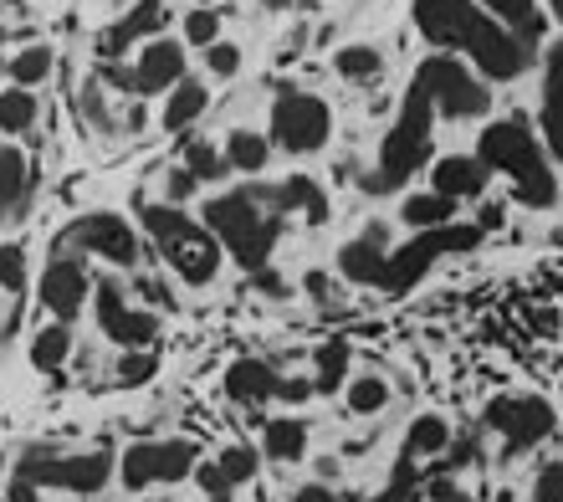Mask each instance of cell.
<instances>
[{
	"label": "cell",
	"mask_w": 563,
	"mask_h": 502,
	"mask_svg": "<svg viewBox=\"0 0 563 502\" xmlns=\"http://www.w3.org/2000/svg\"><path fill=\"white\" fill-rule=\"evenodd\" d=\"M277 190H231V195H216L206 200V226L216 231L221 251H231L241 262V272H262L272 262V247H277V231H282V216L262 210V200H272Z\"/></svg>",
	"instance_id": "cell-2"
},
{
	"label": "cell",
	"mask_w": 563,
	"mask_h": 502,
	"mask_svg": "<svg viewBox=\"0 0 563 502\" xmlns=\"http://www.w3.org/2000/svg\"><path fill=\"white\" fill-rule=\"evenodd\" d=\"M26 179H31L26 154H21V149H0V210L21 206V195H26Z\"/></svg>",
	"instance_id": "cell-31"
},
{
	"label": "cell",
	"mask_w": 563,
	"mask_h": 502,
	"mask_svg": "<svg viewBox=\"0 0 563 502\" xmlns=\"http://www.w3.org/2000/svg\"><path fill=\"white\" fill-rule=\"evenodd\" d=\"M343 380H349V343L333 339V343H323V349H318V384H312V390L333 395Z\"/></svg>",
	"instance_id": "cell-32"
},
{
	"label": "cell",
	"mask_w": 563,
	"mask_h": 502,
	"mask_svg": "<svg viewBox=\"0 0 563 502\" xmlns=\"http://www.w3.org/2000/svg\"><path fill=\"white\" fill-rule=\"evenodd\" d=\"M533 502H563V467L559 461L543 467V477H538V488H533Z\"/></svg>",
	"instance_id": "cell-43"
},
{
	"label": "cell",
	"mask_w": 563,
	"mask_h": 502,
	"mask_svg": "<svg viewBox=\"0 0 563 502\" xmlns=\"http://www.w3.org/2000/svg\"><path fill=\"white\" fill-rule=\"evenodd\" d=\"M0 36H5V31H0Z\"/></svg>",
	"instance_id": "cell-59"
},
{
	"label": "cell",
	"mask_w": 563,
	"mask_h": 502,
	"mask_svg": "<svg viewBox=\"0 0 563 502\" xmlns=\"http://www.w3.org/2000/svg\"><path fill=\"white\" fill-rule=\"evenodd\" d=\"M476 160L487 170H503L512 185H518V200L533 210H549L559 200V179H553V164L543 154V144L533 139V129L522 119H497L482 129L476 139Z\"/></svg>",
	"instance_id": "cell-1"
},
{
	"label": "cell",
	"mask_w": 563,
	"mask_h": 502,
	"mask_svg": "<svg viewBox=\"0 0 563 502\" xmlns=\"http://www.w3.org/2000/svg\"><path fill=\"white\" fill-rule=\"evenodd\" d=\"M200 446L195 441H139L123 451V488L129 492H144L154 488V482H185V477H195V467H200Z\"/></svg>",
	"instance_id": "cell-9"
},
{
	"label": "cell",
	"mask_w": 563,
	"mask_h": 502,
	"mask_svg": "<svg viewBox=\"0 0 563 502\" xmlns=\"http://www.w3.org/2000/svg\"><path fill=\"white\" fill-rule=\"evenodd\" d=\"M476 226H482V231H492V226H503V206H487V210H482V221H476Z\"/></svg>",
	"instance_id": "cell-51"
},
{
	"label": "cell",
	"mask_w": 563,
	"mask_h": 502,
	"mask_svg": "<svg viewBox=\"0 0 563 502\" xmlns=\"http://www.w3.org/2000/svg\"><path fill=\"white\" fill-rule=\"evenodd\" d=\"M308 287H312V297H328V282H323V272H308Z\"/></svg>",
	"instance_id": "cell-53"
},
{
	"label": "cell",
	"mask_w": 563,
	"mask_h": 502,
	"mask_svg": "<svg viewBox=\"0 0 563 502\" xmlns=\"http://www.w3.org/2000/svg\"><path fill=\"white\" fill-rule=\"evenodd\" d=\"M476 6H482L497 26L522 36V42H538V36H543V11H538V0H476Z\"/></svg>",
	"instance_id": "cell-22"
},
{
	"label": "cell",
	"mask_w": 563,
	"mask_h": 502,
	"mask_svg": "<svg viewBox=\"0 0 563 502\" xmlns=\"http://www.w3.org/2000/svg\"><path fill=\"white\" fill-rule=\"evenodd\" d=\"M26 282V257H21V247H0V287H21Z\"/></svg>",
	"instance_id": "cell-41"
},
{
	"label": "cell",
	"mask_w": 563,
	"mask_h": 502,
	"mask_svg": "<svg viewBox=\"0 0 563 502\" xmlns=\"http://www.w3.org/2000/svg\"><path fill=\"white\" fill-rule=\"evenodd\" d=\"M549 6H553V15H559V21H563V0H549Z\"/></svg>",
	"instance_id": "cell-55"
},
{
	"label": "cell",
	"mask_w": 563,
	"mask_h": 502,
	"mask_svg": "<svg viewBox=\"0 0 563 502\" xmlns=\"http://www.w3.org/2000/svg\"><path fill=\"white\" fill-rule=\"evenodd\" d=\"M11 77L21 83V88H36V83H46V77H52V46H26V52L11 62Z\"/></svg>",
	"instance_id": "cell-34"
},
{
	"label": "cell",
	"mask_w": 563,
	"mask_h": 502,
	"mask_svg": "<svg viewBox=\"0 0 563 502\" xmlns=\"http://www.w3.org/2000/svg\"><path fill=\"white\" fill-rule=\"evenodd\" d=\"M297 502H333V492H328L323 482H308V488L297 492Z\"/></svg>",
	"instance_id": "cell-50"
},
{
	"label": "cell",
	"mask_w": 563,
	"mask_h": 502,
	"mask_svg": "<svg viewBox=\"0 0 563 502\" xmlns=\"http://www.w3.org/2000/svg\"><path fill=\"white\" fill-rule=\"evenodd\" d=\"M77 113H82V119H92L98 129H113V119H108V108H103V98H98V88L77 92Z\"/></svg>",
	"instance_id": "cell-42"
},
{
	"label": "cell",
	"mask_w": 563,
	"mask_h": 502,
	"mask_svg": "<svg viewBox=\"0 0 563 502\" xmlns=\"http://www.w3.org/2000/svg\"><path fill=\"white\" fill-rule=\"evenodd\" d=\"M154 370H159V364H154V354H144V349H129V354L119 359V384H123V390H139V384L154 380Z\"/></svg>",
	"instance_id": "cell-39"
},
{
	"label": "cell",
	"mask_w": 563,
	"mask_h": 502,
	"mask_svg": "<svg viewBox=\"0 0 563 502\" xmlns=\"http://www.w3.org/2000/svg\"><path fill=\"white\" fill-rule=\"evenodd\" d=\"M103 83L108 88H123V92H139L134 67H113V62H103Z\"/></svg>",
	"instance_id": "cell-46"
},
{
	"label": "cell",
	"mask_w": 563,
	"mask_h": 502,
	"mask_svg": "<svg viewBox=\"0 0 563 502\" xmlns=\"http://www.w3.org/2000/svg\"><path fill=\"white\" fill-rule=\"evenodd\" d=\"M333 67H339L343 77H379L385 57H379L374 46H343L339 57H333Z\"/></svg>",
	"instance_id": "cell-36"
},
{
	"label": "cell",
	"mask_w": 563,
	"mask_h": 502,
	"mask_svg": "<svg viewBox=\"0 0 563 502\" xmlns=\"http://www.w3.org/2000/svg\"><path fill=\"white\" fill-rule=\"evenodd\" d=\"M67 354H73V328L67 324H46L42 334L31 339V364H36V370H57Z\"/></svg>",
	"instance_id": "cell-29"
},
{
	"label": "cell",
	"mask_w": 563,
	"mask_h": 502,
	"mask_svg": "<svg viewBox=\"0 0 563 502\" xmlns=\"http://www.w3.org/2000/svg\"><path fill=\"white\" fill-rule=\"evenodd\" d=\"M5 502H42V488H36V482H26V477H15L11 492H5Z\"/></svg>",
	"instance_id": "cell-47"
},
{
	"label": "cell",
	"mask_w": 563,
	"mask_h": 502,
	"mask_svg": "<svg viewBox=\"0 0 563 502\" xmlns=\"http://www.w3.org/2000/svg\"><path fill=\"white\" fill-rule=\"evenodd\" d=\"M195 185H200V179H195L190 170H169V185H164V190H169V200H190Z\"/></svg>",
	"instance_id": "cell-45"
},
{
	"label": "cell",
	"mask_w": 563,
	"mask_h": 502,
	"mask_svg": "<svg viewBox=\"0 0 563 502\" xmlns=\"http://www.w3.org/2000/svg\"><path fill=\"white\" fill-rule=\"evenodd\" d=\"M487 164L476 160V154H445V160H435V170H430V179H435V195H445V200H466V195H482L487 190Z\"/></svg>",
	"instance_id": "cell-18"
},
{
	"label": "cell",
	"mask_w": 563,
	"mask_h": 502,
	"mask_svg": "<svg viewBox=\"0 0 563 502\" xmlns=\"http://www.w3.org/2000/svg\"><path fill=\"white\" fill-rule=\"evenodd\" d=\"M385 262H389V251L379 247V231L349 241V247L339 251V272L349 282H358V287H379V282H385Z\"/></svg>",
	"instance_id": "cell-21"
},
{
	"label": "cell",
	"mask_w": 563,
	"mask_h": 502,
	"mask_svg": "<svg viewBox=\"0 0 563 502\" xmlns=\"http://www.w3.org/2000/svg\"><path fill=\"white\" fill-rule=\"evenodd\" d=\"M164 21H169V6H159V0H139L134 11L123 15V21H113V26L103 31V36H98V52H103L108 62L119 57L123 46H134V42H154V36H159L164 31Z\"/></svg>",
	"instance_id": "cell-16"
},
{
	"label": "cell",
	"mask_w": 563,
	"mask_h": 502,
	"mask_svg": "<svg viewBox=\"0 0 563 502\" xmlns=\"http://www.w3.org/2000/svg\"><path fill=\"white\" fill-rule=\"evenodd\" d=\"M282 390V374L262 359H236L231 370H225V395L236 400V405H262V400H277Z\"/></svg>",
	"instance_id": "cell-19"
},
{
	"label": "cell",
	"mask_w": 563,
	"mask_h": 502,
	"mask_svg": "<svg viewBox=\"0 0 563 502\" xmlns=\"http://www.w3.org/2000/svg\"><path fill=\"white\" fill-rule=\"evenodd\" d=\"M206 502H231V498H206Z\"/></svg>",
	"instance_id": "cell-58"
},
{
	"label": "cell",
	"mask_w": 563,
	"mask_h": 502,
	"mask_svg": "<svg viewBox=\"0 0 563 502\" xmlns=\"http://www.w3.org/2000/svg\"><path fill=\"white\" fill-rule=\"evenodd\" d=\"M88 266L77 262V257H57V262L42 272V303L57 313V324H73L77 313H82V297H88Z\"/></svg>",
	"instance_id": "cell-15"
},
{
	"label": "cell",
	"mask_w": 563,
	"mask_h": 502,
	"mask_svg": "<svg viewBox=\"0 0 563 502\" xmlns=\"http://www.w3.org/2000/svg\"><path fill=\"white\" fill-rule=\"evenodd\" d=\"M139 293H144V303H154V308H175V297H169V287H164V282H139Z\"/></svg>",
	"instance_id": "cell-48"
},
{
	"label": "cell",
	"mask_w": 563,
	"mask_h": 502,
	"mask_svg": "<svg viewBox=\"0 0 563 502\" xmlns=\"http://www.w3.org/2000/svg\"><path fill=\"white\" fill-rule=\"evenodd\" d=\"M256 6H267V11H287L292 0H256Z\"/></svg>",
	"instance_id": "cell-54"
},
{
	"label": "cell",
	"mask_w": 563,
	"mask_h": 502,
	"mask_svg": "<svg viewBox=\"0 0 563 502\" xmlns=\"http://www.w3.org/2000/svg\"><path fill=\"white\" fill-rule=\"evenodd\" d=\"M312 395V384H302V380H282V390H277V400H308Z\"/></svg>",
	"instance_id": "cell-49"
},
{
	"label": "cell",
	"mask_w": 563,
	"mask_h": 502,
	"mask_svg": "<svg viewBox=\"0 0 563 502\" xmlns=\"http://www.w3.org/2000/svg\"><path fill=\"white\" fill-rule=\"evenodd\" d=\"M543 139L563 164V42L549 46V67H543Z\"/></svg>",
	"instance_id": "cell-20"
},
{
	"label": "cell",
	"mask_w": 563,
	"mask_h": 502,
	"mask_svg": "<svg viewBox=\"0 0 563 502\" xmlns=\"http://www.w3.org/2000/svg\"><path fill=\"white\" fill-rule=\"evenodd\" d=\"M482 6L476 0H416V26L420 36H426L430 46H441V52H451V46H466V36L476 31V21H482Z\"/></svg>",
	"instance_id": "cell-13"
},
{
	"label": "cell",
	"mask_w": 563,
	"mask_h": 502,
	"mask_svg": "<svg viewBox=\"0 0 563 502\" xmlns=\"http://www.w3.org/2000/svg\"><path fill=\"white\" fill-rule=\"evenodd\" d=\"M430 498H435V502H451V498H456V488H451V482H430Z\"/></svg>",
	"instance_id": "cell-52"
},
{
	"label": "cell",
	"mask_w": 563,
	"mask_h": 502,
	"mask_svg": "<svg viewBox=\"0 0 563 502\" xmlns=\"http://www.w3.org/2000/svg\"><path fill=\"white\" fill-rule=\"evenodd\" d=\"M487 426L507 436V451H522L553 430V405L538 395H503L487 405Z\"/></svg>",
	"instance_id": "cell-12"
},
{
	"label": "cell",
	"mask_w": 563,
	"mask_h": 502,
	"mask_svg": "<svg viewBox=\"0 0 563 502\" xmlns=\"http://www.w3.org/2000/svg\"><path fill=\"white\" fill-rule=\"evenodd\" d=\"M430 123H435L430 92L420 83H410V92H405V103H400V119H395V129L385 133V149H379V175L364 179L374 195L400 190L405 179L430 160Z\"/></svg>",
	"instance_id": "cell-3"
},
{
	"label": "cell",
	"mask_w": 563,
	"mask_h": 502,
	"mask_svg": "<svg viewBox=\"0 0 563 502\" xmlns=\"http://www.w3.org/2000/svg\"><path fill=\"white\" fill-rule=\"evenodd\" d=\"M451 502H472V498H461V492H456V498H451Z\"/></svg>",
	"instance_id": "cell-57"
},
{
	"label": "cell",
	"mask_w": 563,
	"mask_h": 502,
	"mask_svg": "<svg viewBox=\"0 0 563 502\" xmlns=\"http://www.w3.org/2000/svg\"><path fill=\"white\" fill-rule=\"evenodd\" d=\"M92 297H98V324H103V334L113 343H123V349H144V343L159 334V318L129 308V303H123V287L113 277L98 282V293Z\"/></svg>",
	"instance_id": "cell-14"
},
{
	"label": "cell",
	"mask_w": 563,
	"mask_h": 502,
	"mask_svg": "<svg viewBox=\"0 0 563 502\" xmlns=\"http://www.w3.org/2000/svg\"><path fill=\"white\" fill-rule=\"evenodd\" d=\"M210 92L200 77H179L175 88H169V103H164V129H190L200 113H206Z\"/></svg>",
	"instance_id": "cell-24"
},
{
	"label": "cell",
	"mask_w": 563,
	"mask_h": 502,
	"mask_svg": "<svg viewBox=\"0 0 563 502\" xmlns=\"http://www.w3.org/2000/svg\"><path fill=\"white\" fill-rule=\"evenodd\" d=\"M36 92L31 88H5L0 92V133H31V123H36Z\"/></svg>",
	"instance_id": "cell-28"
},
{
	"label": "cell",
	"mask_w": 563,
	"mask_h": 502,
	"mask_svg": "<svg viewBox=\"0 0 563 502\" xmlns=\"http://www.w3.org/2000/svg\"><path fill=\"white\" fill-rule=\"evenodd\" d=\"M195 482H200V492H206V498H225V492H231V482H225V472L216 467V461L195 467Z\"/></svg>",
	"instance_id": "cell-44"
},
{
	"label": "cell",
	"mask_w": 563,
	"mask_h": 502,
	"mask_svg": "<svg viewBox=\"0 0 563 502\" xmlns=\"http://www.w3.org/2000/svg\"><path fill=\"white\" fill-rule=\"evenodd\" d=\"M144 226H148V237L159 241V257L185 282L200 287V282H210L221 272V241H216V231L206 221H190L175 206H144Z\"/></svg>",
	"instance_id": "cell-4"
},
{
	"label": "cell",
	"mask_w": 563,
	"mask_h": 502,
	"mask_svg": "<svg viewBox=\"0 0 563 502\" xmlns=\"http://www.w3.org/2000/svg\"><path fill=\"white\" fill-rule=\"evenodd\" d=\"M206 67H210L216 77H236V67H241V46H231V42L206 46Z\"/></svg>",
	"instance_id": "cell-40"
},
{
	"label": "cell",
	"mask_w": 563,
	"mask_h": 502,
	"mask_svg": "<svg viewBox=\"0 0 563 502\" xmlns=\"http://www.w3.org/2000/svg\"><path fill=\"white\" fill-rule=\"evenodd\" d=\"M277 206H282V210H302L312 226L328 221V195L318 190L308 175H292V179H287V185L277 190Z\"/></svg>",
	"instance_id": "cell-26"
},
{
	"label": "cell",
	"mask_w": 563,
	"mask_h": 502,
	"mask_svg": "<svg viewBox=\"0 0 563 502\" xmlns=\"http://www.w3.org/2000/svg\"><path fill=\"white\" fill-rule=\"evenodd\" d=\"M416 83L430 92V108L445 113V119H482L492 103V88L466 67V62L451 57V52H435V57L420 62Z\"/></svg>",
	"instance_id": "cell-6"
},
{
	"label": "cell",
	"mask_w": 563,
	"mask_h": 502,
	"mask_svg": "<svg viewBox=\"0 0 563 502\" xmlns=\"http://www.w3.org/2000/svg\"><path fill=\"white\" fill-rule=\"evenodd\" d=\"M267 154H272V144L262 139V133H252V129H236L231 139H225V164H231V170L256 175V170H267Z\"/></svg>",
	"instance_id": "cell-27"
},
{
	"label": "cell",
	"mask_w": 563,
	"mask_h": 502,
	"mask_svg": "<svg viewBox=\"0 0 563 502\" xmlns=\"http://www.w3.org/2000/svg\"><path fill=\"white\" fill-rule=\"evenodd\" d=\"M389 405V384L379 380V374H358L354 384H349V411L354 415H374Z\"/></svg>",
	"instance_id": "cell-33"
},
{
	"label": "cell",
	"mask_w": 563,
	"mask_h": 502,
	"mask_svg": "<svg viewBox=\"0 0 563 502\" xmlns=\"http://www.w3.org/2000/svg\"><path fill=\"white\" fill-rule=\"evenodd\" d=\"M15 477H26L36 488H67L77 498H98L113 477V457L108 451H88V457H52V451H26L15 461Z\"/></svg>",
	"instance_id": "cell-7"
},
{
	"label": "cell",
	"mask_w": 563,
	"mask_h": 502,
	"mask_svg": "<svg viewBox=\"0 0 563 502\" xmlns=\"http://www.w3.org/2000/svg\"><path fill=\"white\" fill-rule=\"evenodd\" d=\"M492 502H512V492H497V498H492Z\"/></svg>",
	"instance_id": "cell-56"
},
{
	"label": "cell",
	"mask_w": 563,
	"mask_h": 502,
	"mask_svg": "<svg viewBox=\"0 0 563 502\" xmlns=\"http://www.w3.org/2000/svg\"><path fill=\"white\" fill-rule=\"evenodd\" d=\"M400 221L410 226V231H435V226H451L456 221V200H445V195H410L400 206Z\"/></svg>",
	"instance_id": "cell-25"
},
{
	"label": "cell",
	"mask_w": 563,
	"mask_h": 502,
	"mask_svg": "<svg viewBox=\"0 0 563 502\" xmlns=\"http://www.w3.org/2000/svg\"><path fill=\"white\" fill-rule=\"evenodd\" d=\"M333 133V113L312 92H282L272 103V144L287 154H318Z\"/></svg>",
	"instance_id": "cell-8"
},
{
	"label": "cell",
	"mask_w": 563,
	"mask_h": 502,
	"mask_svg": "<svg viewBox=\"0 0 563 502\" xmlns=\"http://www.w3.org/2000/svg\"><path fill=\"white\" fill-rule=\"evenodd\" d=\"M482 241V226H466V221H451V226H435V231H416V237L405 241L400 251H389L385 262V293H410L420 277H426L430 266L441 262V257H456V251H476Z\"/></svg>",
	"instance_id": "cell-5"
},
{
	"label": "cell",
	"mask_w": 563,
	"mask_h": 502,
	"mask_svg": "<svg viewBox=\"0 0 563 502\" xmlns=\"http://www.w3.org/2000/svg\"><path fill=\"white\" fill-rule=\"evenodd\" d=\"M451 446V426H445L441 415H420L410 436H405V457H435Z\"/></svg>",
	"instance_id": "cell-30"
},
{
	"label": "cell",
	"mask_w": 563,
	"mask_h": 502,
	"mask_svg": "<svg viewBox=\"0 0 563 502\" xmlns=\"http://www.w3.org/2000/svg\"><path fill=\"white\" fill-rule=\"evenodd\" d=\"M185 170H190V175L200 179V185H206V179L231 175L225 154H221V149H210V144H190V149H185Z\"/></svg>",
	"instance_id": "cell-35"
},
{
	"label": "cell",
	"mask_w": 563,
	"mask_h": 502,
	"mask_svg": "<svg viewBox=\"0 0 563 502\" xmlns=\"http://www.w3.org/2000/svg\"><path fill=\"white\" fill-rule=\"evenodd\" d=\"M134 77H139V92H148V98L164 88H175L179 77H185V46L169 42V36H154V42L144 46V57H139Z\"/></svg>",
	"instance_id": "cell-17"
},
{
	"label": "cell",
	"mask_w": 563,
	"mask_h": 502,
	"mask_svg": "<svg viewBox=\"0 0 563 502\" xmlns=\"http://www.w3.org/2000/svg\"><path fill=\"white\" fill-rule=\"evenodd\" d=\"M216 467H221V472H225V482L236 488V482H252V477H256V467H262V457H256L252 446H225V451H221V461H216Z\"/></svg>",
	"instance_id": "cell-37"
},
{
	"label": "cell",
	"mask_w": 563,
	"mask_h": 502,
	"mask_svg": "<svg viewBox=\"0 0 563 502\" xmlns=\"http://www.w3.org/2000/svg\"><path fill=\"white\" fill-rule=\"evenodd\" d=\"M262 457L272 461H302L308 457V426L297 415H277L267 430H262Z\"/></svg>",
	"instance_id": "cell-23"
},
{
	"label": "cell",
	"mask_w": 563,
	"mask_h": 502,
	"mask_svg": "<svg viewBox=\"0 0 563 502\" xmlns=\"http://www.w3.org/2000/svg\"><path fill=\"white\" fill-rule=\"evenodd\" d=\"M185 42L200 46V52L221 42V11H190L185 15Z\"/></svg>",
	"instance_id": "cell-38"
},
{
	"label": "cell",
	"mask_w": 563,
	"mask_h": 502,
	"mask_svg": "<svg viewBox=\"0 0 563 502\" xmlns=\"http://www.w3.org/2000/svg\"><path fill=\"white\" fill-rule=\"evenodd\" d=\"M57 251L62 257H67V251H92V257H108V262H119V266H134L139 237L129 231V221H123L119 210H92V216H82V221H73L62 231Z\"/></svg>",
	"instance_id": "cell-11"
},
{
	"label": "cell",
	"mask_w": 563,
	"mask_h": 502,
	"mask_svg": "<svg viewBox=\"0 0 563 502\" xmlns=\"http://www.w3.org/2000/svg\"><path fill=\"white\" fill-rule=\"evenodd\" d=\"M466 57L476 62V73L487 83H512V77H522L533 67V42H522L507 26H497L492 15H482L476 31L466 36Z\"/></svg>",
	"instance_id": "cell-10"
}]
</instances>
